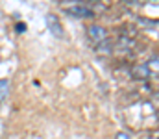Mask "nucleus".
Segmentation results:
<instances>
[{"label": "nucleus", "mask_w": 159, "mask_h": 139, "mask_svg": "<svg viewBox=\"0 0 159 139\" xmlns=\"http://www.w3.org/2000/svg\"><path fill=\"white\" fill-rule=\"evenodd\" d=\"M157 61H159L157 56H154V58L146 63V65H148V69H150V72H154V74H157Z\"/></svg>", "instance_id": "423d86ee"}, {"label": "nucleus", "mask_w": 159, "mask_h": 139, "mask_svg": "<svg viewBox=\"0 0 159 139\" xmlns=\"http://www.w3.org/2000/svg\"><path fill=\"white\" fill-rule=\"evenodd\" d=\"M117 139H129L128 134H117Z\"/></svg>", "instance_id": "6e6552de"}, {"label": "nucleus", "mask_w": 159, "mask_h": 139, "mask_svg": "<svg viewBox=\"0 0 159 139\" xmlns=\"http://www.w3.org/2000/svg\"><path fill=\"white\" fill-rule=\"evenodd\" d=\"M150 76H152V72H150V69H148L146 63L137 65V67L133 69V78H137V80H146V78H150Z\"/></svg>", "instance_id": "20e7f679"}, {"label": "nucleus", "mask_w": 159, "mask_h": 139, "mask_svg": "<svg viewBox=\"0 0 159 139\" xmlns=\"http://www.w3.org/2000/svg\"><path fill=\"white\" fill-rule=\"evenodd\" d=\"M126 2H129V4H143V2H146V0H126Z\"/></svg>", "instance_id": "1a4fd4ad"}, {"label": "nucleus", "mask_w": 159, "mask_h": 139, "mask_svg": "<svg viewBox=\"0 0 159 139\" xmlns=\"http://www.w3.org/2000/svg\"><path fill=\"white\" fill-rule=\"evenodd\" d=\"M7 93H9V80L0 78V104L7 98Z\"/></svg>", "instance_id": "39448f33"}, {"label": "nucleus", "mask_w": 159, "mask_h": 139, "mask_svg": "<svg viewBox=\"0 0 159 139\" xmlns=\"http://www.w3.org/2000/svg\"><path fill=\"white\" fill-rule=\"evenodd\" d=\"M65 11H67L69 15H72V17H78V19H91V17L94 15L93 9H89V7H85V6H80V4L67 6Z\"/></svg>", "instance_id": "f03ea898"}, {"label": "nucleus", "mask_w": 159, "mask_h": 139, "mask_svg": "<svg viewBox=\"0 0 159 139\" xmlns=\"http://www.w3.org/2000/svg\"><path fill=\"white\" fill-rule=\"evenodd\" d=\"M24 30H26V24H24V22H19V24H17V32H20V34H22Z\"/></svg>", "instance_id": "0eeeda50"}, {"label": "nucleus", "mask_w": 159, "mask_h": 139, "mask_svg": "<svg viewBox=\"0 0 159 139\" xmlns=\"http://www.w3.org/2000/svg\"><path fill=\"white\" fill-rule=\"evenodd\" d=\"M85 2H93V0H85Z\"/></svg>", "instance_id": "9d476101"}, {"label": "nucleus", "mask_w": 159, "mask_h": 139, "mask_svg": "<svg viewBox=\"0 0 159 139\" xmlns=\"http://www.w3.org/2000/svg\"><path fill=\"white\" fill-rule=\"evenodd\" d=\"M87 37H89L94 45H100V43H106V39H107V32H106L104 26H100V24H93V26L87 28Z\"/></svg>", "instance_id": "f257e3e1"}, {"label": "nucleus", "mask_w": 159, "mask_h": 139, "mask_svg": "<svg viewBox=\"0 0 159 139\" xmlns=\"http://www.w3.org/2000/svg\"><path fill=\"white\" fill-rule=\"evenodd\" d=\"M46 24H48V30L52 32V35L54 37H57V39H61V37H65V32H63V26H61V22H59V19L56 17V15H46Z\"/></svg>", "instance_id": "7ed1b4c3"}]
</instances>
